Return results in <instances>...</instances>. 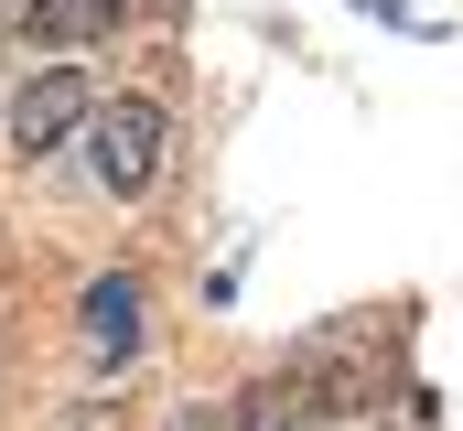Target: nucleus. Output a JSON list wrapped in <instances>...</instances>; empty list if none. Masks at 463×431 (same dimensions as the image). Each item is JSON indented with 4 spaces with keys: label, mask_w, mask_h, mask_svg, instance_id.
<instances>
[{
    "label": "nucleus",
    "mask_w": 463,
    "mask_h": 431,
    "mask_svg": "<svg viewBox=\"0 0 463 431\" xmlns=\"http://www.w3.org/2000/svg\"><path fill=\"white\" fill-rule=\"evenodd\" d=\"M335 410H345V388H335L324 367H291V378H259L227 421H237V431H324Z\"/></svg>",
    "instance_id": "3"
},
{
    "label": "nucleus",
    "mask_w": 463,
    "mask_h": 431,
    "mask_svg": "<svg viewBox=\"0 0 463 431\" xmlns=\"http://www.w3.org/2000/svg\"><path fill=\"white\" fill-rule=\"evenodd\" d=\"M87 108H98V87L76 76V65H43V76H22L11 87V151H65L76 129H87Z\"/></svg>",
    "instance_id": "2"
},
{
    "label": "nucleus",
    "mask_w": 463,
    "mask_h": 431,
    "mask_svg": "<svg viewBox=\"0 0 463 431\" xmlns=\"http://www.w3.org/2000/svg\"><path fill=\"white\" fill-rule=\"evenodd\" d=\"M162 108L151 98H109V108H87V173L109 184L118 206H140L151 195V173H162Z\"/></svg>",
    "instance_id": "1"
},
{
    "label": "nucleus",
    "mask_w": 463,
    "mask_h": 431,
    "mask_svg": "<svg viewBox=\"0 0 463 431\" xmlns=\"http://www.w3.org/2000/svg\"><path fill=\"white\" fill-rule=\"evenodd\" d=\"M118 11H129V0H33L22 22H33L43 43H98V33H109Z\"/></svg>",
    "instance_id": "5"
},
{
    "label": "nucleus",
    "mask_w": 463,
    "mask_h": 431,
    "mask_svg": "<svg viewBox=\"0 0 463 431\" xmlns=\"http://www.w3.org/2000/svg\"><path fill=\"white\" fill-rule=\"evenodd\" d=\"M355 431H388V421H355Z\"/></svg>",
    "instance_id": "7"
},
{
    "label": "nucleus",
    "mask_w": 463,
    "mask_h": 431,
    "mask_svg": "<svg viewBox=\"0 0 463 431\" xmlns=\"http://www.w3.org/2000/svg\"><path fill=\"white\" fill-rule=\"evenodd\" d=\"M173 431H216V421H205V410H184V421H173Z\"/></svg>",
    "instance_id": "6"
},
{
    "label": "nucleus",
    "mask_w": 463,
    "mask_h": 431,
    "mask_svg": "<svg viewBox=\"0 0 463 431\" xmlns=\"http://www.w3.org/2000/svg\"><path fill=\"white\" fill-rule=\"evenodd\" d=\"M87 356H98V367H129V356H140V292H129L118 270L87 292Z\"/></svg>",
    "instance_id": "4"
}]
</instances>
